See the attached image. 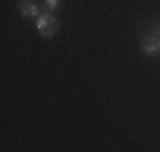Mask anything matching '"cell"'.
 I'll return each mask as SVG.
<instances>
[{"mask_svg":"<svg viewBox=\"0 0 160 152\" xmlns=\"http://www.w3.org/2000/svg\"><path fill=\"white\" fill-rule=\"evenodd\" d=\"M36 28H38V33H41V36L51 38V36L56 33V28H58V23H56L53 13H41V15L36 18Z\"/></svg>","mask_w":160,"mask_h":152,"instance_id":"cell-1","label":"cell"},{"mask_svg":"<svg viewBox=\"0 0 160 152\" xmlns=\"http://www.w3.org/2000/svg\"><path fill=\"white\" fill-rule=\"evenodd\" d=\"M21 13H23V15H31V18H38V15H41V10H38V5L33 3V0H23V3H21Z\"/></svg>","mask_w":160,"mask_h":152,"instance_id":"cell-2","label":"cell"},{"mask_svg":"<svg viewBox=\"0 0 160 152\" xmlns=\"http://www.w3.org/2000/svg\"><path fill=\"white\" fill-rule=\"evenodd\" d=\"M58 3H61V0H46V8H48V10H56Z\"/></svg>","mask_w":160,"mask_h":152,"instance_id":"cell-3","label":"cell"},{"mask_svg":"<svg viewBox=\"0 0 160 152\" xmlns=\"http://www.w3.org/2000/svg\"><path fill=\"white\" fill-rule=\"evenodd\" d=\"M158 33H160V28H158Z\"/></svg>","mask_w":160,"mask_h":152,"instance_id":"cell-4","label":"cell"},{"mask_svg":"<svg viewBox=\"0 0 160 152\" xmlns=\"http://www.w3.org/2000/svg\"><path fill=\"white\" fill-rule=\"evenodd\" d=\"M158 53H160V51H158Z\"/></svg>","mask_w":160,"mask_h":152,"instance_id":"cell-5","label":"cell"}]
</instances>
